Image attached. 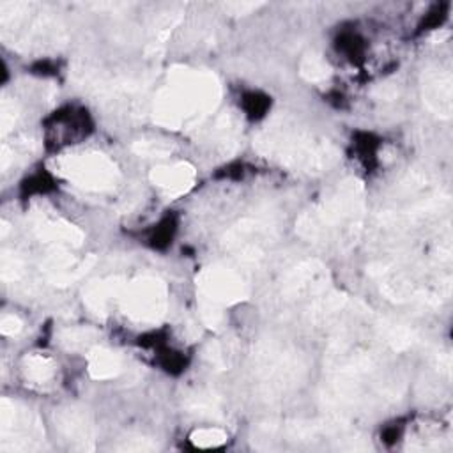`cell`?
Masks as SVG:
<instances>
[{
	"label": "cell",
	"mask_w": 453,
	"mask_h": 453,
	"mask_svg": "<svg viewBox=\"0 0 453 453\" xmlns=\"http://www.w3.org/2000/svg\"><path fill=\"white\" fill-rule=\"evenodd\" d=\"M53 168L60 177L88 191H110L120 179L117 165L101 152L65 154L53 161Z\"/></svg>",
	"instance_id": "cell-4"
},
{
	"label": "cell",
	"mask_w": 453,
	"mask_h": 453,
	"mask_svg": "<svg viewBox=\"0 0 453 453\" xmlns=\"http://www.w3.org/2000/svg\"><path fill=\"white\" fill-rule=\"evenodd\" d=\"M228 439V435L218 428V426H203V428H196L191 435L189 441L196 446V448H218L221 444H225Z\"/></svg>",
	"instance_id": "cell-18"
},
{
	"label": "cell",
	"mask_w": 453,
	"mask_h": 453,
	"mask_svg": "<svg viewBox=\"0 0 453 453\" xmlns=\"http://www.w3.org/2000/svg\"><path fill=\"white\" fill-rule=\"evenodd\" d=\"M260 4L255 2H234V4H226L225 9L230 11L232 14H248L251 11H255Z\"/></svg>",
	"instance_id": "cell-25"
},
{
	"label": "cell",
	"mask_w": 453,
	"mask_h": 453,
	"mask_svg": "<svg viewBox=\"0 0 453 453\" xmlns=\"http://www.w3.org/2000/svg\"><path fill=\"white\" fill-rule=\"evenodd\" d=\"M200 319L203 326L211 329H218L223 324V306L209 301V299H200Z\"/></svg>",
	"instance_id": "cell-20"
},
{
	"label": "cell",
	"mask_w": 453,
	"mask_h": 453,
	"mask_svg": "<svg viewBox=\"0 0 453 453\" xmlns=\"http://www.w3.org/2000/svg\"><path fill=\"white\" fill-rule=\"evenodd\" d=\"M120 449H126V451H150V449H156V444L150 442V439L133 437V439H129V442H126Z\"/></svg>",
	"instance_id": "cell-24"
},
{
	"label": "cell",
	"mask_w": 453,
	"mask_h": 453,
	"mask_svg": "<svg viewBox=\"0 0 453 453\" xmlns=\"http://www.w3.org/2000/svg\"><path fill=\"white\" fill-rule=\"evenodd\" d=\"M32 230L39 239L55 242L58 248H78L83 242V232L62 218L37 216L32 219Z\"/></svg>",
	"instance_id": "cell-11"
},
{
	"label": "cell",
	"mask_w": 453,
	"mask_h": 453,
	"mask_svg": "<svg viewBox=\"0 0 453 453\" xmlns=\"http://www.w3.org/2000/svg\"><path fill=\"white\" fill-rule=\"evenodd\" d=\"M299 69H301L303 78L308 80V81H313V83L324 81L329 76V73H331L327 62L320 55H317V53L304 55V58L301 60Z\"/></svg>",
	"instance_id": "cell-17"
},
{
	"label": "cell",
	"mask_w": 453,
	"mask_h": 453,
	"mask_svg": "<svg viewBox=\"0 0 453 453\" xmlns=\"http://www.w3.org/2000/svg\"><path fill=\"white\" fill-rule=\"evenodd\" d=\"M363 207L361 184L343 180L329 196L299 218L297 232L310 241L352 242L359 228Z\"/></svg>",
	"instance_id": "cell-3"
},
{
	"label": "cell",
	"mask_w": 453,
	"mask_h": 453,
	"mask_svg": "<svg viewBox=\"0 0 453 453\" xmlns=\"http://www.w3.org/2000/svg\"><path fill=\"white\" fill-rule=\"evenodd\" d=\"M257 149L294 172L320 173L338 159L336 147L313 131L290 122L267 126L255 140Z\"/></svg>",
	"instance_id": "cell-2"
},
{
	"label": "cell",
	"mask_w": 453,
	"mask_h": 453,
	"mask_svg": "<svg viewBox=\"0 0 453 453\" xmlns=\"http://www.w3.org/2000/svg\"><path fill=\"white\" fill-rule=\"evenodd\" d=\"M451 74L444 69H430L423 74V101L439 117H449L453 106Z\"/></svg>",
	"instance_id": "cell-9"
},
{
	"label": "cell",
	"mask_w": 453,
	"mask_h": 453,
	"mask_svg": "<svg viewBox=\"0 0 453 453\" xmlns=\"http://www.w3.org/2000/svg\"><path fill=\"white\" fill-rule=\"evenodd\" d=\"M21 366H23V375L27 380H30V384H44L51 380L57 368L51 357L39 352H32L25 356Z\"/></svg>",
	"instance_id": "cell-15"
},
{
	"label": "cell",
	"mask_w": 453,
	"mask_h": 453,
	"mask_svg": "<svg viewBox=\"0 0 453 453\" xmlns=\"http://www.w3.org/2000/svg\"><path fill=\"white\" fill-rule=\"evenodd\" d=\"M55 423L60 435L69 441L76 449H92L94 448V425L90 416L81 407H64L57 411Z\"/></svg>",
	"instance_id": "cell-8"
},
{
	"label": "cell",
	"mask_w": 453,
	"mask_h": 453,
	"mask_svg": "<svg viewBox=\"0 0 453 453\" xmlns=\"http://www.w3.org/2000/svg\"><path fill=\"white\" fill-rule=\"evenodd\" d=\"M196 285L203 299H209L219 306L235 304L248 297V287L242 276L225 265L205 267L198 274Z\"/></svg>",
	"instance_id": "cell-7"
},
{
	"label": "cell",
	"mask_w": 453,
	"mask_h": 453,
	"mask_svg": "<svg viewBox=\"0 0 453 453\" xmlns=\"http://www.w3.org/2000/svg\"><path fill=\"white\" fill-rule=\"evenodd\" d=\"M133 150L143 157H166L170 156L172 147L161 140H140L134 142Z\"/></svg>",
	"instance_id": "cell-19"
},
{
	"label": "cell",
	"mask_w": 453,
	"mask_h": 453,
	"mask_svg": "<svg viewBox=\"0 0 453 453\" xmlns=\"http://www.w3.org/2000/svg\"><path fill=\"white\" fill-rule=\"evenodd\" d=\"M0 439L2 449H34L42 439V425L30 409L4 398L0 402Z\"/></svg>",
	"instance_id": "cell-6"
},
{
	"label": "cell",
	"mask_w": 453,
	"mask_h": 453,
	"mask_svg": "<svg viewBox=\"0 0 453 453\" xmlns=\"http://www.w3.org/2000/svg\"><path fill=\"white\" fill-rule=\"evenodd\" d=\"M221 87L207 71L173 67L168 83L154 99V120L168 129L200 124L219 103Z\"/></svg>",
	"instance_id": "cell-1"
},
{
	"label": "cell",
	"mask_w": 453,
	"mask_h": 453,
	"mask_svg": "<svg viewBox=\"0 0 453 453\" xmlns=\"http://www.w3.org/2000/svg\"><path fill=\"white\" fill-rule=\"evenodd\" d=\"M0 269H2V278L5 281H14V280L21 278V274H23V262L14 253L4 251Z\"/></svg>",
	"instance_id": "cell-21"
},
{
	"label": "cell",
	"mask_w": 453,
	"mask_h": 453,
	"mask_svg": "<svg viewBox=\"0 0 453 453\" xmlns=\"http://www.w3.org/2000/svg\"><path fill=\"white\" fill-rule=\"evenodd\" d=\"M122 311L140 324H157L168 308L166 283L156 276H138L126 281L120 294Z\"/></svg>",
	"instance_id": "cell-5"
},
{
	"label": "cell",
	"mask_w": 453,
	"mask_h": 453,
	"mask_svg": "<svg viewBox=\"0 0 453 453\" xmlns=\"http://www.w3.org/2000/svg\"><path fill=\"white\" fill-rule=\"evenodd\" d=\"M124 285L126 281L119 276H110V278L92 281L83 290V303L96 315H106L113 301L120 299Z\"/></svg>",
	"instance_id": "cell-13"
},
{
	"label": "cell",
	"mask_w": 453,
	"mask_h": 453,
	"mask_svg": "<svg viewBox=\"0 0 453 453\" xmlns=\"http://www.w3.org/2000/svg\"><path fill=\"white\" fill-rule=\"evenodd\" d=\"M122 372V359L110 349L92 347L88 350V373L96 380H108Z\"/></svg>",
	"instance_id": "cell-14"
},
{
	"label": "cell",
	"mask_w": 453,
	"mask_h": 453,
	"mask_svg": "<svg viewBox=\"0 0 453 453\" xmlns=\"http://www.w3.org/2000/svg\"><path fill=\"white\" fill-rule=\"evenodd\" d=\"M23 329V322L16 315H4L0 320V333L5 336H16Z\"/></svg>",
	"instance_id": "cell-23"
},
{
	"label": "cell",
	"mask_w": 453,
	"mask_h": 453,
	"mask_svg": "<svg viewBox=\"0 0 453 453\" xmlns=\"http://www.w3.org/2000/svg\"><path fill=\"white\" fill-rule=\"evenodd\" d=\"M326 283V271L317 262H304L294 267L285 281H283V292L290 296H311L324 288Z\"/></svg>",
	"instance_id": "cell-12"
},
{
	"label": "cell",
	"mask_w": 453,
	"mask_h": 453,
	"mask_svg": "<svg viewBox=\"0 0 453 453\" xmlns=\"http://www.w3.org/2000/svg\"><path fill=\"white\" fill-rule=\"evenodd\" d=\"M96 338L97 333L90 327H67L58 334V342L67 350H90L94 347Z\"/></svg>",
	"instance_id": "cell-16"
},
{
	"label": "cell",
	"mask_w": 453,
	"mask_h": 453,
	"mask_svg": "<svg viewBox=\"0 0 453 453\" xmlns=\"http://www.w3.org/2000/svg\"><path fill=\"white\" fill-rule=\"evenodd\" d=\"M0 111H2V115H0V119H2V134H5L14 126V120H16L18 113H16L14 103H11L9 99L2 101Z\"/></svg>",
	"instance_id": "cell-22"
},
{
	"label": "cell",
	"mask_w": 453,
	"mask_h": 453,
	"mask_svg": "<svg viewBox=\"0 0 453 453\" xmlns=\"http://www.w3.org/2000/svg\"><path fill=\"white\" fill-rule=\"evenodd\" d=\"M196 172L189 163L179 161L172 165H159L152 168L150 180L168 196H179L189 191L195 184Z\"/></svg>",
	"instance_id": "cell-10"
}]
</instances>
